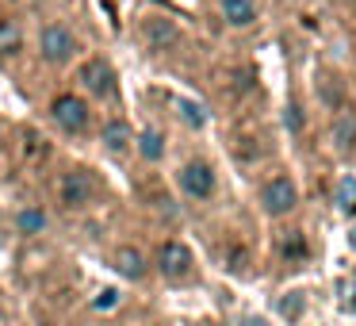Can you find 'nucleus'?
Wrapping results in <instances>:
<instances>
[{
	"mask_svg": "<svg viewBox=\"0 0 356 326\" xmlns=\"http://www.w3.org/2000/svg\"><path fill=\"white\" fill-rule=\"evenodd\" d=\"M96 192H100V185L88 169H70L58 180V196H62L65 208H85V203H92Z\"/></svg>",
	"mask_w": 356,
	"mask_h": 326,
	"instance_id": "obj_1",
	"label": "nucleus"
},
{
	"mask_svg": "<svg viewBox=\"0 0 356 326\" xmlns=\"http://www.w3.org/2000/svg\"><path fill=\"white\" fill-rule=\"evenodd\" d=\"M50 116H54V123L62 127V131L81 134L88 127V104L81 100V96L65 93V96H58V100L50 104Z\"/></svg>",
	"mask_w": 356,
	"mask_h": 326,
	"instance_id": "obj_2",
	"label": "nucleus"
},
{
	"mask_svg": "<svg viewBox=\"0 0 356 326\" xmlns=\"http://www.w3.org/2000/svg\"><path fill=\"white\" fill-rule=\"evenodd\" d=\"M39 50L50 65H65L73 58V50H77V39H73L65 27L50 24V27H42V35H39Z\"/></svg>",
	"mask_w": 356,
	"mask_h": 326,
	"instance_id": "obj_3",
	"label": "nucleus"
},
{
	"mask_svg": "<svg viewBox=\"0 0 356 326\" xmlns=\"http://www.w3.org/2000/svg\"><path fill=\"white\" fill-rule=\"evenodd\" d=\"M77 77H81V85H85L92 96H111L115 93V70H111L104 58H88V62L81 65Z\"/></svg>",
	"mask_w": 356,
	"mask_h": 326,
	"instance_id": "obj_4",
	"label": "nucleus"
},
{
	"mask_svg": "<svg viewBox=\"0 0 356 326\" xmlns=\"http://www.w3.org/2000/svg\"><path fill=\"white\" fill-rule=\"evenodd\" d=\"M157 269L169 280H184L188 272H192V249L180 246V242H165V246L157 249Z\"/></svg>",
	"mask_w": 356,
	"mask_h": 326,
	"instance_id": "obj_5",
	"label": "nucleus"
},
{
	"mask_svg": "<svg viewBox=\"0 0 356 326\" xmlns=\"http://www.w3.org/2000/svg\"><path fill=\"white\" fill-rule=\"evenodd\" d=\"M261 203H264V211H268V215H287V211L299 203V192H295V185L287 177H276V180H268V185H264Z\"/></svg>",
	"mask_w": 356,
	"mask_h": 326,
	"instance_id": "obj_6",
	"label": "nucleus"
},
{
	"mask_svg": "<svg viewBox=\"0 0 356 326\" xmlns=\"http://www.w3.org/2000/svg\"><path fill=\"white\" fill-rule=\"evenodd\" d=\"M180 188H184L188 196H195V200H207L211 192H215V173H211L207 162H188L184 169H180Z\"/></svg>",
	"mask_w": 356,
	"mask_h": 326,
	"instance_id": "obj_7",
	"label": "nucleus"
},
{
	"mask_svg": "<svg viewBox=\"0 0 356 326\" xmlns=\"http://www.w3.org/2000/svg\"><path fill=\"white\" fill-rule=\"evenodd\" d=\"M142 35H146L149 50H165V47H172V42L180 39L177 24H172V20H165V16H149L146 24H142Z\"/></svg>",
	"mask_w": 356,
	"mask_h": 326,
	"instance_id": "obj_8",
	"label": "nucleus"
},
{
	"mask_svg": "<svg viewBox=\"0 0 356 326\" xmlns=\"http://www.w3.org/2000/svg\"><path fill=\"white\" fill-rule=\"evenodd\" d=\"M115 269L123 272L127 280H142V277H146V257H142L134 246H123L115 254Z\"/></svg>",
	"mask_w": 356,
	"mask_h": 326,
	"instance_id": "obj_9",
	"label": "nucleus"
},
{
	"mask_svg": "<svg viewBox=\"0 0 356 326\" xmlns=\"http://www.w3.org/2000/svg\"><path fill=\"white\" fill-rule=\"evenodd\" d=\"M100 139H104V146H108L111 154H123V150L134 142V134H131V127H127L123 119H111V123H104Z\"/></svg>",
	"mask_w": 356,
	"mask_h": 326,
	"instance_id": "obj_10",
	"label": "nucleus"
},
{
	"mask_svg": "<svg viewBox=\"0 0 356 326\" xmlns=\"http://www.w3.org/2000/svg\"><path fill=\"white\" fill-rule=\"evenodd\" d=\"M222 16L230 27H249L257 20V8L253 0H222Z\"/></svg>",
	"mask_w": 356,
	"mask_h": 326,
	"instance_id": "obj_11",
	"label": "nucleus"
},
{
	"mask_svg": "<svg viewBox=\"0 0 356 326\" xmlns=\"http://www.w3.org/2000/svg\"><path fill=\"white\" fill-rule=\"evenodd\" d=\"M333 142H337V150H353L356 146V116L341 111V116L333 119Z\"/></svg>",
	"mask_w": 356,
	"mask_h": 326,
	"instance_id": "obj_12",
	"label": "nucleus"
},
{
	"mask_svg": "<svg viewBox=\"0 0 356 326\" xmlns=\"http://www.w3.org/2000/svg\"><path fill=\"white\" fill-rule=\"evenodd\" d=\"M138 154L146 157V162H161V154H165V139H161V131L146 127V131L138 134Z\"/></svg>",
	"mask_w": 356,
	"mask_h": 326,
	"instance_id": "obj_13",
	"label": "nucleus"
},
{
	"mask_svg": "<svg viewBox=\"0 0 356 326\" xmlns=\"http://www.w3.org/2000/svg\"><path fill=\"white\" fill-rule=\"evenodd\" d=\"M16 226H19L24 234H42V231H47V211H39V208H24V211L16 215Z\"/></svg>",
	"mask_w": 356,
	"mask_h": 326,
	"instance_id": "obj_14",
	"label": "nucleus"
},
{
	"mask_svg": "<svg viewBox=\"0 0 356 326\" xmlns=\"http://www.w3.org/2000/svg\"><path fill=\"white\" fill-rule=\"evenodd\" d=\"M19 27L12 24V20H0V54H16L19 50Z\"/></svg>",
	"mask_w": 356,
	"mask_h": 326,
	"instance_id": "obj_15",
	"label": "nucleus"
},
{
	"mask_svg": "<svg viewBox=\"0 0 356 326\" xmlns=\"http://www.w3.org/2000/svg\"><path fill=\"white\" fill-rule=\"evenodd\" d=\"M177 111H180V119H184L188 127L207 123V111H203V104H195V100H177Z\"/></svg>",
	"mask_w": 356,
	"mask_h": 326,
	"instance_id": "obj_16",
	"label": "nucleus"
},
{
	"mask_svg": "<svg viewBox=\"0 0 356 326\" xmlns=\"http://www.w3.org/2000/svg\"><path fill=\"white\" fill-rule=\"evenodd\" d=\"M284 254H287V257H302V254H307V242H302L299 231H291V234L284 238Z\"/></svg>",
	"mask_w": 356,
	"mask_h": 326,
	"instance_id": "obj_17",
	"label": "nucleus"
},
{
	"mask_svg": "<svg viewBox=\"0 0 356 326\" xmlns=\"http://www.w3.org/2000/svg\"><path fill=\"white\" fill-rule=\"evenodd\" d=\"M280 311H284L287 318H299V315H302V295H299V292L284 295V300H280Z\"/></svg>",
	"mask_w": 356,
	"mask_h": 326,
	"instance_id": "obj_18",
	"label": "nucleus"
},
{
	"mask_svg": "<svg viewBox=\"0 0 356 326\" xmlns=\"http://www.w3.org/2000/svg\"><path fill=\"white\" fill-rule=\"evenodd\" d=\"M115 303H119V292H115V288H104V292L92 300V307H96V311H111Z\"/></svg>",
	"mask_w": 356,
	"mask_h": 326,
	"instance_id": "obj_19",
	"label": "nucleus"
},
{
	"mask_svg": "<svg viewBox=\"0 0 356 326\" xmlns=\"http://www.w3.org/2000/svg\"><path fill=\"white\" fill-rule=\"evenodd\" d=\"M287 127H291V131H299V127H302V119H299V108H287Z\"/></svg>",
	"mask_w": 356,
	"mask_h": 326,
	"instance_id": "obj_20",
	"label": "nucleus"
},
{
	"mask_svg": "<svg viewBox=\"0 0 356 326\" xmlns=\"http://www.w3.org/2000/svg\"><path fill=\"white\" fill-rule=\"evenodd\" d=\"M245 326H268L264 318H245Z\"/></svg>",
	"mask_w": 356,
	"mask_h": 326,
	"instance_id": "obj_21",
	"label": "nucleus"
},
{
	"mask_svg": "<svg viewBox=\"0 0 356 326\" xmlns=\"http://www.w3.org/2000/svg\"><path fill=\"white\" fill-rule=\"evenodd\" d=\"M348 242H353V246H356V226H353V231H348Z\"/></svg>",
	"mask_w": 356,
	"mask_h": 326,
	"instance_id": "obj_22",
	"label": "nucleus"
},
{
	"mask_svg": "<svg viewBox=\"0 0 356 326\" xmlns=\"http://www.w3.org/2000/svg\"><path fill=\"white\" fill-rule=\"evenodd\" d=\"M0 146H4V131H0Z\"/></svg>",
	"mask_w": 356,
	"mask_h": 326,
	"instance_id": "obj_23",
	"label": "nucleus"
}]
</instances>
